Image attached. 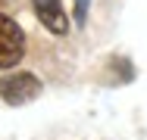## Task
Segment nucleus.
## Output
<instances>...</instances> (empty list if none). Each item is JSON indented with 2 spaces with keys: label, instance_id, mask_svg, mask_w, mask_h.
<instances>
[{
  "label": "nucleus",
  "instance_id": "1",
  "mask_svg": "<svg viewBox=\"0 0 147 140\" xmlns=\"http://www.w3.org/2000/svg\"><path fill=\"white\" fill-rule=\"evenodd\" d=\"M41 93V81L28 75V72H16V75H6L0 81V97L9 103V106H22Z\"/></svg>",
  "mask_w": 147,
  "mask_h": 140
},
{
  "label": "nucleus",
  "instance_id": "2",
  "mask_svg": "<svg viewBox=\"0 0 147 140\" xmlns=\"http://www.w3.org/2000/svg\"><path fill=\"white\" fill-rule=\"evenodd\" d=\"M25 53V34L9 16H0V69L16 65Z\"/></svg>",
  "mask_w": 147,
  "mask_h": 140
},
{
  "label": "nucleus",
  "instance_id": "3",
  "mask_svg": "<svg viewBox=\"0 0 147 140\" xmlns=\"http://www.w3.org/2000/svg\"><path fill=\"white\" fill-rule=\"evenodd\" d=\"M31 3H34L38 19L50 28L53 34H66V31H69V16L63 13L59 0H31Z\"/></svg>",
  "mask_w": 147,
  "mask_h": 140
},
{
  "label": "nucleus",
  "instance_id": "4",
  "mask_svg": "<svg viewBox=\"0 0 147 140\" xmlns=\"http://www.w3.org/2000/svg\"><path fill=\"white\" fill-rule=\"evenodd\" d=\"M88 3H91V0H75V9H72V16H75V25H85V16H88Z\"/></svg>",
  "mask_w": 147,
  "mask_h": 140
}]
</instances>
